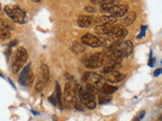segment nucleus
Listing matches in <instances>:
<instances>
[{
    "mask_svg": "<svg viewBox=\"0 0 162 121\" xmlns=\"http://www.w3.org/2000/svg\"><path fill=\"white\" fill-rule=\"evenodd\" d=\"M28 59V53L27 51L24 47H20L16 49V51L13 54L11 68L13 73H18L22 69L23 65Z\"/></svg>",
    "mask_w": 162,
    "mask_h": 121,
    "instance_id": "nucleus-2",
    "label": "nucleus"
},
{
    "mask_svg": "<svg viewBox=\"0 0 162 121\" xmlns=\"http://www.w3.org/2000/svg\"><path fill=\"white\" fill-rule=\"evenodd\" d=\"M136 13L133 12V11H130V12H128L125 15V18L123 20V25L124 26H129L131 25L133 23H134V21L136 20Z\"/></svg>",
    "mask_w": 162,
    "mask_h": 121,
    "instance_id": "nucleus-17",
    "label": "nucleus"
},
{
    "mask_svg": "<svg viewBox=\"0 0 162 121\" xmlns=\"http://www.w3.org/2000/svg\"><path fill=\"white\" fill-rule=\"evenodd\" d=\"M84 49H85V48H84V47L82 44L78 43V42H74V43L72 44V46H71V51L75 54L82 53L84 51Z\"/></svg>",
    "mask_w": 162,
    "mask_h": 121,
    "instance_id": "nucleus-19",
    "label": "nucleus"
},
{
    "mask_svg": "<svg viewBox=\"0 0 162 121\" xmlns=\"http://www.w3.org/2000/svg\"><path fill=\"white\" fill-rule=\"evenodd\" d=\"M0 27L3 28V29L5 30H14L15 28H14V25L10 23L9 21H7V20H4V19H0Z\"/></svg>",
    "mask_w": 162,
    "mask_h": 121,
    "instance_id": "nucleus-20",
    "label": "nucleus"
},
{
    "mask_svg": "<svg viewBox=\"0 0 162 121\" xmlns=\"http://www.w3.org/2000/svg\"><path fill=\"white\" fill-rule=\"evenodd\" d=\"M111 49L121 58H128L133 52V44L129 40H123L117 44L109 45Z\"/></svg>",
    "mask_w": 162,
    "mask_h": 121,
    "instance_id": "nucleus-4",
    "label": "nucleus"
},
{
    "mask_svg": "<svg viewBox=\"0 0 162 121\" xmlns=\"http://www.w3.org/2000/svg\"><path fill=\"white\" fill-rule=\"evenodd\" d=\"M118 90V88L112 85H109L107 83H105L102 88L100 90V93H102L103 95H111L112 93H114L115 91Z\"/></svg>",
    "mask_w": 162,
    "mask_h": 121,
    "instance_id": "nucleus-16",
    "label": "nucleus"
},
{
    "mask_svg": "<svg viewBox=\"0 0 162 121\" xmlns=\"http://www.w3.org/2000/svg\"><path fill=\"white\" fill-rule=\"evenodd\" d=\"M94 20L95 18L92 16H87V15H81L77 21V24L79 27L82 28H88L94 24Z\"/></svg>",
    "mask_w": 162,
    "mask_h": 121,
    "instance_id": "nucleus-13",
    "label": "nucleus"
},
{
    "mask_svg": "<svg viewBox=\"0 0 162 121\" xmlns=\"http://www.w3.org/2000/svg\"><path fill=\"white\" fill-rule=\"evenodd\" d=\"M5 12L9 18L15 23H25V12L20 8L19 6H6L5 7Z\"/></svg>",
    "mask_w": 162,
    "mask_h": 121,
    "instance_id": "nucleus-7",
    "label": "nucleus"
},
{
    "mask_svg": "<svg viewBox=\"0 0 162 121\" xmlns=\"http://www.w3.org/2000/svg\"><path fill=\"white\" fill-rule=\"evenodd\" d=\"M53 119H54V121H57V120H56V117H54Z\"/></svg>",
    "mask_w": 162,
    "mask_h": 121,
    "instance_id": "nucleus-33",
    "label": "nucleus"
},
{
    "mask_svg": "<svg viewBox=\"0 0 162 121\" xmlns=\"http://www.w3.org/2000/svg\"><path fill=\"white\" fill-rule=\"evenodd\" d=\"M33 82H34V75H33V73L30 72L29 76H28L27 80H26V86H32Z\"/></svg>",
    "mask_w": 162,
    "mask_h": 121,
    "instance_id": "nucleus-25",
    "label": "nucleus"
},
{
    "mask_svg": "<svg viewBox=\"0 0 162 121\" xmlns=\"http://www.w3.org/2000/svg\"><path fill=\"white\" fill-rule=\"evenodd\" d=\"M55 94H56V100L59 103L60 108L62 107V101H61V89H60V86L59 83L56 82V86H55Z\"/></svg>",
    "mask_w": 162,
    "mask_h": 121,
    "instance_id": "nucleus-23",
    "label": "nucleus"
},
{
    "mask_svg": "<svg viewBox=\"0 0 162 121\" xmlns=\"http://www.w3.org/2000/svg\"><path fill=\"white\" fill-rule=\"evenodd\" d=\"M129 12V7L126 5H114L111 8L108 10V13L111 16L114 17V18H121L124 17L126 13Z\"/></svg>",
    "mask_w": 162,
    "mask_h": 121,
    "instance_id": "nucleus-11",
    "label": "nucleus"
},
{
    "mask_svg": "<svg viewBox=\"0 0 162 121\" xmlns=\"http://www.w3.org/2000/svg\"><path fill=\"white\" fill-rule=\"evenodd\" d=\"M78 85L74 81H68L65 85L64 89V99L69 104H74L78 100ZM81 101V100H80Z\"/></svg>",
    "mask_w": 162,
    "mask_h": 121,
    "instance_id": "nucleus-6",
    "label": "nucleus"
},
{
    "mask_svg": "<svg viewBox=\"0 0 162 121\" xmlns=\"http://www.w3.org/2000/svg\"><path fill=\"white\" fill-rule=\"evenodd\" d=\"M81 40L83 45L91 48H100V47L105 48V46H106V39H103L100 37H96V35L91 34H83Z\"/></svg>",
    "mask_w": 162,
    "mask_h": 121,
    "instance_id": "nucleus-9",
    "label": "nucleus"
},
{
    "mask_svg": "<svg viewBox=\"0 0 162 121\" xmlns=\"http://www.w3.org/2000/svg\"><path fill=\"white\" fill-rule=\"evenodd\" d=\"M112 26H114V24H112V25H110V24L98 25V26H96L95 32H96L98 35H108V34H110V33L111 32Z\"/></svg>",
    "mask_w": 162,
    "mask_h": 121,
    "instance_id": "nucleus-15",
    "label": "nucleus"
},
{
    "mask_svg": "<svg viewBox=\"0 0 162 121\" xmlns=\"http://www.w3.org/2000/svg\"><path fill=\"white\" fill-rule=\"evenodd\" d=\"M30 68H31V65L28 63V65L23 69L22 73H21V75L18 78V82L20 85H22V86H26V80L30 74Z\"/></svg>",
    "mask_w": 162,
    "mask_h": 121,
    "instance_id": "nucleus-14",
    "label": "nucleus"
},
{
    "mask_svg": "<svg viewBox=\"0 0 162 121\" xmlns=\"http://www.w3.org/2000/svg\"><path fill=\"white\" fill-rule=\"evenodd\" d=\"M84 10L85 11H87V12H90V13H94V12H96V9L95 8H93V7H85L84 8Z\"/></svg>",
    "mask_w": 162,
    "mask_h": 121,
    "instance_id": "nucleus-26",
    "label": "nucleus"
},
{
    "mask_svg": "<svg viewBox=\"0 0 162 121\" xmlns=\"http://www.w3.org/2000/svg\"><path fill=\"white\" fill-rule=\"evenodd\" d=\"M78 98L81 100L82 104L88 109L93 110L97 106V99L94 94L89 92L85 88L78 85Z\"/></svg>",
    "mask_w": 162,
    "mask_h": 121,
    "instance_id": "nucleus-3",
    "label": "nucleus"
},
{
    "mask_svg": "<svg viewBox=\"0 0 162 121\" xmlns=\"http://www.w3.org/2000/svg\"><path fill=\"white\" fill-rule=\"evenodd\" d=\"M82 81L85 82V84L87 85L95 87L98 90H100L103 85L106 83L102 75H100L97 73H91V72H87L83 74Z\"/></svg>",
    "mask_w": 162,
    "mask_h": 121,
    "instance_id": "nucleus-8",
    "label": "nucleus"
},
{
    "mask_svg": "<svg viewBox=\"0 0 162 121\" xmlns=\"http://www.w3.org/2000/svg\"><path fill=\"white\" fill-rule=\"evenodd\" d=\"M111 101V95H100V96H98V103H100V104L108 103Z\"/></svg>",
    "mask_w": 162,
    "mask_h": 121,
    "instance_id": "nucleus-21",
    "label": "nucleus"
},
{
    "mask_svg": "<svg viewBox=\"0 0 162 121\" xmlns=\"http://www.w3.org/2000/svg\"><path fill=\"white\" fill-rule=\"evenodd\" d=\"M49 101H50L54 105L57 104V100H56V98H55L54 96H51L50 98H49Z\"/></svg>",
    "mask_w": 162,
    "mask_h": 121,
    "instance_id": "nucleus-27",
    "label": "nucleus"
},
{
    "mask_svg": "<svg viewBox=\"0 0 162 121\" xmlns=\"http://www.w3.org/2000/svg\"><path fill=\"white\" fill-rule=\"evenodd\" d=\"M117 22V19L112 17L111 15H103V16H100L98 18H95L94 20V24L96 26H98V25H106V24H110V25H112V24H115V23Z\"/></svg>",
    "mask_w": 162,
    "mask_h": 121,
    "instance_id": "nucleus-12",
    "label": "nucleus"
},
{
    "mask_svg": "<svg viewBox=\"0 0 162 121\" xmlns=\"http://www.w3.org/2000/svg\"><path fill=\"white\" fill-rule=\"evenodd\" d=\"M146 28H147L146 26H144V27L143 26V27H142V32H140V35H138V38H142L143 35H144V32H145Z\"/></svg>",
    "mask_w": 162,
    "mask_h": 121,
    "instance_id": "nucleus-28",
    "label": "nucleus"
},
{
    "mask_svg": "<svg viewBox=\"0 0 162 121\" xmlns=\"http://www.w3.org/2000/svg\"><path fill=\"white\" fill-rule=\"evenodd\" d=\"M126 35H128V31H126V29L123 25L114 24L111 32L110 33V34L107 35L108 39L106 40V43L107 42H110V45L117 44L119 42L123 41V39L126 37Z\"/></svg>",
    "mask_w": 162,
    "mask_h": 121,
    "instance_id": "nucleus-5",
    "label": "nucleus"
},
{
    "mask_svg": "<svg viewBox=\"0 0 162 121\" xmlns=\"http://www.w3.org/2000/svg\"><path fill=\"white\" fill-rule=\"evenodd\" d=\"M2 13H3V9H2L1 4H0V14H2Z\"/></svg>",
    "mask_w": 162,
    "mask_h": 121,
    "instance_id": "nucleus-31",
    "label": "nucleus"
},
{
    "mask_svg": "<svg viewBox=\"0 0 162 121\" xmlns=\"http://www.w3.org/2000/svg\"><path fill=\"white\" fill-rule=\"evenodd\" d=\"M10 37V33L8 30H5L0 27V40H7Z\"/></svg>",
    "mask_w": 162,
    "mask_h": 121,
    "instance_id": "nucleus-22",
    "label": "nucleus"
},
{
    "mask_svg": "<svg viewBox=\"0 0 162 121\" xmlns=\"http://www.w3.org/2000/svg\"><path fill=\"white\" fill-rule=\"evenodd\" d=\"M16 45H17V41H16V40H13V41H11L10 43L9 44V47H10V48H12V47L16 46Z\"/></svg>",
    "mask_w": 162,
    "mask_h": 121,
    "instance_id": "nucleus-30",
    "label": "nucleus"
},
{
    "mask_svg": "<svg viewBox=\"0 0 162 121\" xmlns=\"http://www.w3.org/2000/svg\"><path fill=\"white\" fill-rule=\"evenodd\" d=\"M44 86H45V82L41 79V78H39V79H38L36 81V85H35V88H36V90L38 92H40L42 91V89H44Z\"/></svg>",
    "mask_w": 162,
    "mask_h": 121,
    "instance_id": "nucleus-24",
    "label": "nucleus"
},
{
    "mask_svg": "<svg viewBox=\"0 0 162 121\" xmlns=\"http://www.w3.org/2000/svg\"><path fill=\"white\" fill-rule=\"evenodd\" d=\"M40 72H41V79L44 82H46L49 79V76H50V71H49L48 65H46L45 63H42L40 65Z\"/></svg>",
    "mask_w": 162,
    "mask_h": 121,
    "instance_id": "nucleus-18",
    "label": "nucleus"
},
{
    "mask_svg": "<svg viewBox=\"0 0 162 121\" xmlns=\"http://www.w3.org/2000/svg\"><path fill=\"white\" fill-rule=\"evenodd\" d=\"M133 121H140V119H139L138 117H135L134 119H133Z\"/></svg>",
    "mask_w": 162,
    "mask_h": 121,
    "instance_id": "nucleus-32",
    "label": "nucleus"
},
{
    "mask_svg": "<svg viewBox=\"0 0 162 121\" xmlns=\"http://www.w3.org/2000/svg\"><path fill=\"white\" fill-rule=\"evenodd\" d=\"M106 57L103 52H97L92 55H86L82 60V63L88 69H98L104 65Z\"/></svg>",
    "mask_w": 162,
    "mask_h": 121,
    "instance_id": "nucleus-1",
    "label": "nucleus"
},
{
    "mask_svg": "<svg viewBox=\"0 0 162 121\" xmlns=\"http://www.w3.org/2000/svg\"><path fill=\"white\" fill-rule=\"evenodd\" d=\"M103 75H104L103 77H104L105 81H108V82L112 83V84L121 82L126 76L124 74H122L121 72H119V71H117V70L108 71V72H106Z\"/></svg>",
    "mask_w": 162,
    "mask_h": 121,
    "instance_id": "nucleus-10",
    "label": "nucleus"
},
{
    "mask_svg": "<svg viewBox=\"0 0 162 121\" xmlns=\"http://www.w3.org/2000/svg\"><path fill=\"white\" fill-rule=\"evenodd\" d=\"M160 74H161V68H158V69H157V70L154 72V76H159Z\"/></svg>",
    "mask_w": 162,
    "mask_h": 121,
    "instance_id": "nucleus-29",
    "label": "nucleus"
}]
</instances>
